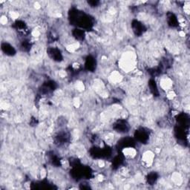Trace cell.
Wrapping results in <instances>:
<instances>
[{
	"mask_svg": "<svg viewBox=\"0 0 190 190\" xmlns=\"http://www.w3.org/2000/svg\"><path fill=\"white\" fill-rule=\"evenodd\" d=\"M114 128L120 132H126L128 130V124L126 121L119 120L114 124Z\"/></svg>",
	"mask_w": 190,
	"mask_h": 190,
	"instance_id": "obj_4",
	"label": "cell"
},
{
	"mask_svg": "<svg viewBox=\"0 0 190 190\" xmlns=\"http://www.w3.org/2000/svg\"><path fill=\"white\" fill-rule=\"evenodd\" d=\"M132 28L134 32L138 35L143 33L144 31H145V28H144L143 25H142V23H140V22H138V21L137 20L134 21L132 22Z\"/></svg>",
	"mask_w": 190,
	"mask_h": 190,
	"instance_id": "obj_3",
	"label": "cell"
},
{
	"mask_svg": "<svg viewBox=\"0 0 190 190\" xmlns=\"http://www.w3.org/2000/svg\"><path fill=\"white\" fill-rule=\"evenodd\" d=\"M2 50L8 56H13L16 54L15 48L10 44L4 43L2 44Z\"/></svg>",
	"mask_w": 190,
	"mask_h": 190,
	"instance_id": "obj_2",
	"label": "cell"
},
{
	"mask_svg": "<svg viewBox=\"0 0 190 190\" xmlns=\"http://www.w3.org/2000/svg\"><path fill=\"white\" fill-rule=\"evenodd\" d=\"M135 138L140 142H146L148 140V134L144 130H138L135 133Z\"/></svg>",
	"mask_w": 190,
	"mask_h": 190,
	"instance_id": "obj_5",
	"label": "cell"
},
{
	"mask_svg": "<svg viewBox=\"0 0 190 190\" xmlns=\"http://www.w3.org/2000/svg\"><path fill=\"white\" fill-rule=\"evenodd\" d=\"M48 55L50 56L54 60L57 61V62H59V61L62 60L63 59V56L62 54H61V51L59 50V49L56 48H52L49 49Z\"/></svg>",
	"mask_w": 190,
	"mask_h": 190,
	"instance_id": "obj_1",
	"label": "cell"
},
{
	"mask_svg": "<svg viewBox=\"0 0 190 190\" xmlns=\"http://www.w3.org/2000/svg\"><path fill=\"white\" fill-rule=\"evenodd\" d=\"M157 179H158L157 175H156L154 172H153V173L149 174V176H148L147 180H148V182L149 183V184H153L154 183H155V181L157 180Z\"/></svg>",
	"mask_w": 190,
	"mask_h": 190,
	"instance_id": "obj_9",
	"label": "cell"
},
{
	"mask_svg": "<svg viewBox=\"0 0 190 190\" xmlns=\"http://www.w3.org/2000/svg\"><path fill=\"white\" fill-rule=\"evenodd\" d=\"M149 87H150L151 91H152L154 94V92H158L157 86H156L155 82H154V80H150V82H149Z\"/></svg>",
	"mask_w": 190,
	"mask_h": 190,
	"instance_id": "obj_10",
	"label": "cell"
},
{
	"mask_svg": "<svg viewBox=\"0 0 190 190\" xmlns=\"http://www.w3.org/2000/svg\"><path fill=\"white\" fill-rule=\"evenodd\" d=\"M89 4H90L91 6H97L98 4H99V2H92V1H90L89 2Z\"/></svg>",
	"mask_w": 190,
	"mask_h": 190,
	"instance_id": "obj_11",
	"label": "cell"
},
{
	"mask_svg": "<svg viewBox=\"0 0 190 190\" xmlns=\"http://www.w3.org/2000/svg\"><path fill=\"white\" fill-rule=\"evenodd\" d=\"M96 66V62L94 59L91 57H89L86 59V68L89 71H94Z\"/></svg>",
	"mask_w": 190,
	"mask_h": 190,
	"instance_id": "obj_6",
	"label": "cell"
},
{
	"mask_svg": "<svg viewBox=\"0 0 190 190\" xmlns=\"http://www.w3.org/2000/svg\"><path fill=\"white\" fill-rule=\"evenodd\" d=\"M74 36L76 37L77 40H82L85 37V32L82 29H75V31L73 32Z\"/></svg>",
	"mask_w": 190,
	"mask_h": 190,
	"instance_id": "obj_7",
	"label": "cell"
},
{
	"mask_svg": "<svg viewBox=\"0 0 190 190\" xmlns=\"http://www.w3.org/2000/svg\"><path fill=\"white\" fill-rule=\"evenodd\" d=\"M168 22L169 24L172 26L177 25V18H176V17L173 14V13L168 14Z\"/></svg>",
	"mask_w": 190,
	"mask_h": 190,
	"instance_id": "obj_8",
	"label": "cell"
}]
</instances>
